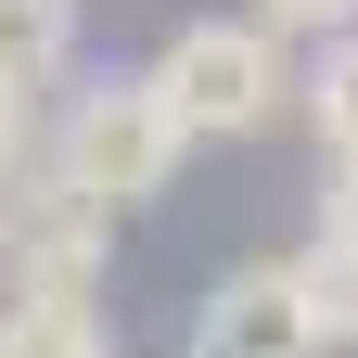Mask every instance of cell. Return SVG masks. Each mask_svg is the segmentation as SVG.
<instances>
[{
  "mask_svg": "<svg viewBox=\"0 0 358 358\" xmlns=\"http://www.w3.org/2000/svg\"><path fill=\"white\" fill-rule=\"evenodd\" d=\"M38 192V103H13V90H0V217H13Z\"/></svg>",
  "mask_w": 358,
  "mask_h": 358,
  "instance_id": "obj_10",
  "label": "cell"
},
{
  "mask_svg": "<svg viewBox=\"0 0 358 358\" xmlns=\"http://www.w3.org/2000/svg\"><path fill=\"white\" fill-rule=\"evenodd\" d=\"M192 358H333L320 307H307L294 256H243L192 294Z\"/></svg>",
  "mask_w": 358,
  "mask_h": 358,
  "instance_id": "obj_3",
  "label": "cell"
},
{
  "mask_svg": "<svg viewBox=\"0 0 358 358\" xmlns=\"http://www.w3.org/2000/svg\"><path fill=\"white\" fill-rule=\"evenodd\" d=\"M141 77H154V103L179 115V141H256V128L294 103V52L256 13H192Z\"/></svg>",
  "mask_w": 358,
  "mask_h": 358,
  "instance_id": "obj_2",
  "label": "cell"
},
{
  "mask_svg": "<svg viewBox=\"0 0 358 358\" xmlns=\"http://www.w3.org/2000/svg\"><path fill=\"white\" fill-rule=\"evenodd\" d=\"M320 243H358V166H320Z\"/></svg>",
  "mask_w": 358,
  "mask_h": 358,
  "instance_id": "obj_11",
  "label": "cell"
},
{
  "mask_svg": "<svg viewBox=\"0 0 358 358\" xmlns=\"http://www.w3.org/2000/svg\"><path fill=\"white\" fill-rule=\"evenodd\" d=\"M179 115L154 103V77L128 64V77H90V90H64V115L38 128V192H64V205H90V217H128V205H154L166 179H179Z\"/></svg>",
  "mask_w": 358,
  "mask_h": 358,
  "instance_id": "obj_1",
  "label": "cell"
},
{
  "mask_svg": "<svg viewBox=\"0 0 358 358\" xmlns=\"http://www.w3.org/2000/svg\"><path fill=\"white\" fill-rule=\"evenodd\" d=\"M294 103L320 128V166H358V38H333V52L294 64Z\"/></svg>",
  "mask_w": 358,
  "mask_h": 358,
  "instance_id": "obj_6",
  "label": "cell"
},
{
  "mask_svg": "<svg viewBox=\"0 0 358 358\" xmlns=\"http://www.w3.org/2000/svg\"><path fill=\"white\" fill-rule=\"evenodd\" d=\"M294 282H307V307H320V333H333V345H358V243H320V231H307Z\"/></svg>",
  "mask_w": 358,
  "mask_h": 358,
  "instance_id": "obj_8",
  "label": "cell"
},
{
  "mask_svg": "<svg viewBox=\"0 0 358 358\" xmlns=\"http://www.w3.org/2000/svg\"><path fill=\"white\" fill-rule=\"evenodd\" d=\"M0 358H115L103 307H0Z\"/></svg>",
  "mask_w": 358,
  "mask_h": 358,
  "instance_id": "obj_7",
  "label": "cell"
},
{
  "mask_svg": "<svg viewBox=\"0 0 358 358\" xmlns=\"http://www.w3.org/2000/svg\"><path fill=\"white\" fill-rule=\"evenodd\" d=\"M103 256H115V217H90L64 192H26L0 217V307H90Z\"/></svg>",
  "mask_w": 358,
  "mask_h": 358,
  "instance_id": "obj_4",
  "label": "cell"
},
{
  "mask_svg": "<svg viewBox=\"0 0 358 358\" xmlns=\"http://www.w3.org/2000/svg\"><path fill=\"white\" fill-rule=\"evenodd\" d=\"M52 77H77V0H0V90L38 103Z\"/></svg>",
  "mask_w": 358,
  "mask_h": 358,
  "instance_id": "obj_5",
  "label": "cell"
},
{
  "mask_svg": "<svg viewBox=\"0 0 358 358\" xmlns=\"http://www.w3.org/2000/svg\"><path fill=\"white\" fill-rule=\"evenodd\" d=\"M256 26L282 38V52H294V38H307V52H333V38H358V0H256Z\"/></svg>",
  "mask_w": 358,
  "mask_h": 358,
  "instance_id": "obj_9",
  "label": "cell"
}]
</instances>
